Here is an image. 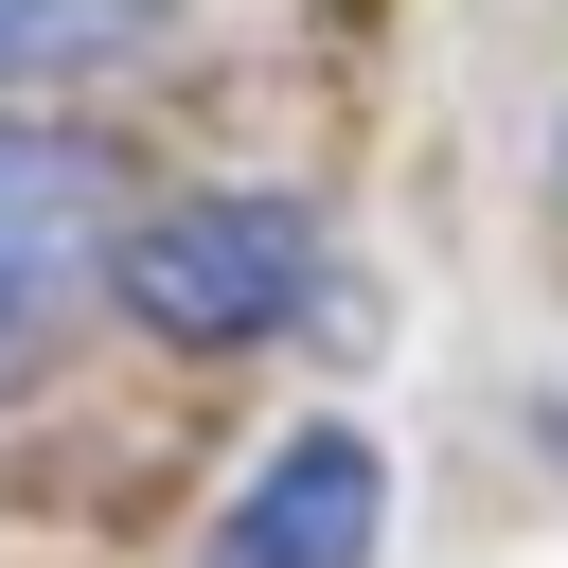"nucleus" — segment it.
I'll return each instance as SVG.
<instances>
[{"label":"nucleus","instance_id":"f257e3e1","mask_svg":"<svg viewBox=\"0 0 568 568\" xmlns=\"http://www.w3.org/2000/svg\"><path fill=\"white\" fill-rule=\"evenodd\" d=\"M302 284H320V231L284 195H178L124 231V302L160 337H266V320H302Z\"/></svg>","mask_w":568,"mask_h":568},{"label":"nucleus","instance_id":"f03ea898","mask_svg":"<svg viewBox=\"0 0 568 568\" xmlns=\"http://www.w3.org/2000/svg\"><path fill=\"white\" fill-rule=\"evenodd\" d=\"M89 266H106V178H89V142L0 124V373H36V337L71 320Z\"/></svg>","mask_w":568,"mask_h":568},{"label":"nucleus","instance_id":"7ed1b4c3","mask_svg":"<svg viewBox=\"0 0 568 568\" xmlns=\"http://www.w3.org/2000/svg\"><path fill=\"white\" fill-rule=\"evenodd\" d=\"M373 515H390L373 444H355V426H302V444L213 515V568H355V550H373Z\"/></svg>","mask_w":568,"mask_h":568},{"label":"nucleus","instance_id":"20e7f679","mask_svg":"<svg viewBox=\"0 0 568 568\" xmlns=\"http://www.w3.org/2000/svg\"><path fill=\"white\" fill-rule=\"evenodd\" d=\"M142 36H160V0H0V89L106 71V53H142Z\"/></svg>","mask_w":568,"mask_h":568}]
</instances>
